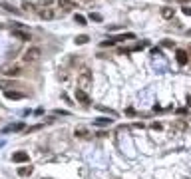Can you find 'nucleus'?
Returning a JSON list of instances; mask_svg holds the SVG:
<instances>
[{"label": "nucleus", "mask_w": 191, "mask_h": 179, "mask_svg": "<svg viewBox=\"0 0 191 179\" xmlns=\"http://www.w3.org/2000/svg\"><path fill=\"white\" fill-rule=\"evenodd\" d=\"M40 58V48H28L26 50V54H24V62H34V60H38Z\"/></svg>", "instance_id": "obj_1"}, {"label": "nucleus", "mask_w": 191, "mask_h": 179, "mask_svg": "<svg viewBox=\"0 0 191 179\" xmlns=\"http://www.w3.org/2000/svg\"><path fill=\"white\" fill-rule=\"evenodd\" d=\"M76 97H78V102H82L84 106H90V97H88V94H86L84 90L78 88V92H76Z\"/></svg>", "instance_id": "obj_2"}, {"label": "nucleus", "mask_w": 191, "mask_h": 179, "mask_svg": "<svg viewBox=\"0 0 191 179\" xmlns=\"http://www.w3.org/2000/svg\"><path fill=\"white\" fill-rule=\"evenodd\" d=\"M12 159L16 161V163H26V161H28V153H24V151H18V153L12 155Z\"/></svg>", "instance_id": "obj_3"}, {"label": "nucleus", "mask_w": 191, "mask_h": 179, "mask_svg": "<svg viewBox=\"0 0 191 179\" xmlns=\"http://www.w3.org/2000/svg\"><path fill=\"white\" fill-rule=\"evenodd\" d=\"M4 96H6L8 100H22V97H24V94H22V92H12V90L4 92Z\"/></svg>", "instance_id": "obj_4"}, {"label": "nucleus", "mask_w": 191, "mask_h": 179, "mask_svg": "<svg viewBox=\"0 0 191 179\" xmlns=\"http://www.w3.org/2000/svg\"><path fill=\"white\" fill-rule=\"evenodd\" d=\"M80 84L84 86V88H90V70H84V74H82V78H80Z\"/></svg>", "instance_id": "obj_5"}, {"label": "nucleus", "mask_w": 191, "mask_h": 179, "mask_svg": "<svg viewBox=\"0 0 191 179\" xmlns=\"http://www.w3.org/2000/svg\"><path fill=\"white\" fill-rule=\"evenodd\" d=\"M175 58H177V62L181 64V66H183V64H187V60H189L187 54H185L183 50H177V52H175Z\"/></svg>", "instance_id": "obj_6"}, {"label": "nucleus", "mask_w": 191, "mask_h": 179, "mask_svg": "<svg viewBox=\"0 0 191 179\" xmlns=\"http://www.w3.org/2000/svg\"><path fill=\"white\" fill-rule=\"evenodd\" d=\"M16 129H24V123H12V126H8L6 129H4V133H12V132H16Z\"/></svg>", "instance_id": "obj_7"}, {"label": "nucleus", "mask_w": 191, "mask_h": 179, "mask_svg": "<svg viewBox=\"0 0 191 179\" xmlns=\"http://www.w3.org/2000/svg\"><path fill=\"white\" fill-rule=\"evenodd\" d=\"M94 123L96 126H108V123H112V117H98Z\"/></svg>", "instance_id": "obj_8"}, {"label": "nucleus", "mask_w": 191, "mask_h": 179, "mask_svg": "<svg viewBox=\"0 0 191 179\" xmlns=\"http://www.w3.org/2000/svg\"><path fill=\"white\" fill-rule=\"evenodd\" d=\"M161 14H163V18H173V10L171 8H163Z\"/></svg>", "instance_id": "obj_9"}, {"label": "nucleus", "mask_w": 191, "mask_h": 179, "mask_svg": "<svg viewBox=\"0 0 191 179\" xmlns=\"http://www.w3.org/2000/svg\"><path fill=\"white\" fill-rule=\"evenodd\" d=\"M14 36H20L22 40H28V38H30L28 32H20V30H14Z\"/></svg>", "instance_id": "obj_10"}, {"label": "nucleus", "mask_w": 191, "mask_h": 179, "mask_svg": "<svg viewBox=\"0 0 191 179\" xmlns=\"http://www.w3.org/2000/svg\"><path fill=\"white\" fill-rule=\"evenodd\" d=\"M10 84H12V82H8V80H0V88H2L4 92H8V88H10Z\"/></svg>", "instance_id": "obj_11"}, {"label": "nucleus", "mask_w": 191, "mask_h": 179, "mask_svg": "<svg viewBox=\"0 0 191 179\" xmlns=\"http://www.w3.org/2000/svg\"><path fill=\"white\" fill-rule=\"evenodd\" d=\"M88 40H90L88 36H78V38H76V44H86Z\"/></svg>", "instance_id": "obj_12"}, {"label": "nucleus", "mask_w": 191, "mask_h": 179, "mask_svg": "<svg viewBox=\"0 0 191 179\" xmlns=\"http://www.w3.org/2000/svg\"><path fill=\"white\" fill-rule=\"evenodd\" d=\"M18 173H20V175H28V173H32V167H22Z\"/></svg>", "instance_id": "obj_13"}, {"label": "nucleus", "mask_w": 191, "mask_h": 179, "mask_svg": "<svg viewBox=\"0 0 191 179\" xmlns=\"http://www.w3.org/2000/svg\"><path fill=\"white\" fill-rule=\"evenodd\" d=\"M76 22H80V24H86V22H88V20H86V18H84V16H82V14H76Z\"/></svg>", "instance_id": "obj_14"}, {"label": "nucleus", "mask_w": 191, "mask_h": 179, "mask_svg": "<svg viewBox=\"0 0 191 179\" xmlns=\"http://www.w3.org/2000/svg\"><path fill=\"white\" fill-rule=\"evenodd\" d=\"M90 20H94V22H102V16L94 12V14H92V16H90Z\"/></svg>", "instance_id": "obj_15"}, {"label": "nucleus", "mask_w": 191, "mask_h": 179, "mask_svg": "<svg viewBox=\"0 0 191 179\" xmlns=\"http://www.w3.org/2000/svg\"><path fill=\"white\" fill-rule=\"evenodd\" d=\"M20 72V68H12V70H6V74L8 76H14V74H18Z\"/></svg>", "instance_id": "obj_16"}, {"label": "nucleus", "mask_w": 191, "mask_h": 179, "mask_svg": "<svg viewBox=\"0 0 191 179\" xmlns=\"http://www.w3.org/2000/svg\"><path fill=\"white\" fill-rule=\"evenodd\" d=\"M60 4H62V6H66V8H68V6H70V0H60Z\"/></svg>", "instance_id": "obj_17"}, {"label": "nucleus", "mask_w": 191, "mask_h": 179, "mask_svg": "<svg viewBox=\"0 0 191 179\" xmlns=\"http://www.w3.org/2000/svg\"><path fill=\"white\" fill-rule=\"evenodd\" d=\"M183 12L187 14V16H191V8H189V6H183Z\"/></svg>", "instance_id": "obj_18"}]
</instances>
